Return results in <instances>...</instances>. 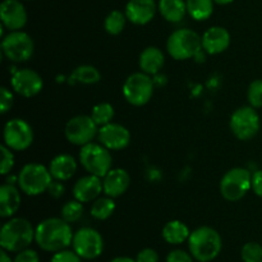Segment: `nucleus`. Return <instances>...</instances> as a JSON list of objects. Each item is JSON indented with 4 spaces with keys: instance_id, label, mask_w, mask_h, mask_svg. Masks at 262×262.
<instances>
[{
    "instance_id": "f257e3e1",
    "label": "nucleus",
    "mask_w": 262,
    "mask_h": 262,
    "mask_svg": "<svg viewBox=\"0 0 262 262\" xmlns=\"http://www.w3.org/2000/svg\"><path fill=\"white\" fill-rule=\"evenodd\" d=\"M74 233L63 217H49L35 228V242L45 252L55 253L72 246Z\"/></svg>"
},
{
    "instance_id": "f03ea898",
    "label": "nucleus",
    "mask_w": 262,
    "mask_h": 262,
    "mask_svg": "<svg viewBox=\"0 0 262 262\" xmlns=\"http://www.w3.org/2000/svg\"><path fill=\"white\" fill-rule=\"evenodd\" d=\"M35 241V228L25 217H12L0 230L2 250L18 253L26 250Z\"/></svg>"
},
{
    "instance_id": "7ed1b4c3",
    "label": "nucleus",
    "mask_w": 262,
    "mask_h": 262,
    "mask_svg": "<svg viewBox=\"0 0 262 262\" xmlns=\"http://www.w3.org/2000/svg\"><path fill=\"white\" fill-rule=\"evenodd\" d=\"M188 250L199 262H211L220 255L223 241L217 230L211 227H200L191 232L188 238Z\"/></svg>"
},
{
    "instance_id": "20e7f679",
    "label": "nucleus",
    "mask_w": 262,
    "mask_h": 262,
    "mask_svg": "<svg viewBox=\"0 0 262 262\" xmlns=\"http://www.w3.org/2000/svg\"><path fill=\"white\" fill-rule=\"evenodd\" d=\"M17 182L20 191L27 196H38L48 192L53 177L49 168L37 163H30L20 169Z\"/></svg>"
},
{
    "instance_id": "39448f33",
    "label": "nucleus",
    "mask_w": 262,
    "mask_h": 262,
    "mask_svg": "<svg viewBox=\"0 0 262 262\" xmlns=\"http://www.w3.org/2000/svg\"><path fill=\"white\" fill-rule=\"evenodd\" d=\"M79 161L89 174L104 178L113 166V158L110 150L101 143L90 142L82 146L79 151Z\"/></svg>"
},
{
    "instance_id": "423d86ee",
    "label": "nucleus",
    "mask_w": 262,
    "mask_h": 262,
    "mask_svg": "<svg viewBox=\"0 0 262 262\" xmlns=\"http://www.w3.org/2000/svg\"><path fill=\"white\" fill-rule=\"evenodd\" d=\"M202 48V40L194 31L189 28L176 30L166 41V50L176 60H187L199 53Z\"/></svg>"
},
{
    "instance_id": "0eeeda50",
    "label": "nucleus",
    "mask_w": 262,
    "mask_h": 262,
    "mask_svg": "<svg viewBox=\"0 0 262 262\" xmlns=\"http://www.w3.org/2000/svg\"><path fill=\"white\" fill-rule=\"evenodd\" d=\"M252 174L245 168H233L220 181V193L227 201L237 202L251 189Z\"/></svg>"
},
{
    "instance_id": "6e6552de",
    "label": "nucleus",
    "mask_w": 262,
    "mask_h": 262,
    "mask_svg": "<svg viewBox=\"0 0 262 262\" xmlns=\"http://www.w3.org/2000/svg\"><path fill=\"white\" fill-rule=\"evenodd\" d=\"M230 130L241 141H250L257 136L261 128L260 115L255 107L242 106L230 117Z\"/></svg>"
},
{
    "instance_id": "1a4fd4ad",
    "label": "nucleus",
    "mask_w": 262,
    "mask_h": 262,
    "mask_svg": "<svg viewBox=\"0 0 262 262\" xmlns=\"http://www.w3.org/2000/svg\"><path fill=\"white\" fill-rule=\"evenodd\" d=\"M35 45L28 33L19 31H10L2 40V51L7 59L13 63L27 61L32 56Z\"/></svg>"
},
{
    "instance_id": "9d476101",
    "label": "nucleus",
    "mask_w": 262,
    "mask_h": 262,
    "mask_svg": "<svg viewBox=\"0 0 262 262\" xmlns=\"http://www.w3.org/2000/svg\"><path fill=\"white\" fill-rule=\"evenodd\" d=\"M72 248L82 260H95L104 252V238L94 228H81L74 233Z\"/></svg>"
},
{
    "instance_id": "9b49d317",
    "label": "nucleus",
    "mask_w": 262,
    "mask_h": 262,
    "mask_svg": "<svg viewBox=\"0 0 262 262\" xmlns=\"http://www.w3.org/2000/svg\"><path fill=\"white\" fill-rule=\"evenodd\" d=\"M154 95V82L143 72L133 73L123 84V96L133 106H143Z\"/></svg>"
},
{
    "instance_id": "f8f14e48",
    "label": "nucleus",
    "mask_w": 262,
    "mask_h": 262,
    "mask_svg": "<svg viewBox=\"0 0 262 262\" xmlns=\"http://www.w3.org/2000/svg\"><path fill=\"white\" fill-rule=\"evenodd\" d=\"M64 133L72 145L82 147L92 142V140L99 135V125L95 123L91 115H77L68 120Z\"/></svg>"
},
{
    "instance_id": "ddd939ff",
    "label": "nucleus",
    "mask_w": 262,
    "mask_h": 262,
    "mask_svg": "<svg viewBox=\"0 0 262 262\" xmlns=\"http://www.w3.org/2000/svg\"><path fill=\"white\" fill-rule=\"evenodd\" d=\"M4 145L13 151H25L32 145L33 130L26 120L14 118L7 122L3 130Z\"/></svg>"
},
{
    "instance_id": "4468645a",
    "label": "nucleus",
    "mask_w": 262,
    "mask_h": 262,
    "mask_svg": "<svg viewBox=\"0 0 262 262\" xmlns=\"http://www.w3.org/2000/svg\"><path fill=\"white\" fill-rule=\"evenodd\" d=\"M10 84L15 94L23 97H33L42 91L43 81L36 71L23 68L13 73Z\"/></svg>"
},
{
    "instance_id": "2eb2a0df",
    "label": "nucleus",
    "mask_w": 262,
    "mask_h": 262,
    "mask_svg": "<svg viewBox=\"0 0 262 262\" xmlns=\"http://www.w3.org/2000/svg\"><path fill=\"white\" fill-rule=\"evenodd\" d=\"M99 141L110 151L124 150L130 142V133L124 125L109 123L99 128Z\"/></svg>"
},
{
    "instance_id": "dca6fc26",
    "label": "nucleus",
    "mask_w": 262,
    "mask_h": 262,
    "mask_svg": "<svg viewBox=\"0 0 262 262\" xmlns=\"http://www.w3.org/2000/svg\"><path fill=\"white\" fill-rule=\"evenodd\" d=\"M0 19L9 31H19L27 23V12L19 0H4L0 5Z\"/></svg>"
},
{
    "instance_id": "f3484780",
    "label": "nucleus",
    "mask_w": 262,
    "mask_h": 262,
    "mask_svg": "<svg viewBox=\"0 0 262 262\" xmlns=\"http://www.w3.org/2000/svg\"><path fill=\"white\" fill-rule=\"evenodd\" d=\"M155 0H129L125 5V17L133 25L143 26L154 19L156 14Z\"/></svg>"
},
{
    "instance_id": "a211bd4d",
    "label": "nucleus",
    "mask_w": 262,
    "mask_h": 262,
    "mask_svg": "<svg viewBox=\"0 0 262 262\" xmlns=\"http://www.w3.org/2000/svg\"><path fill=\"white\" fill-rule=\"evenodd\" d=\"M104 192L102 181L100 177L89 174L86 177H82L81 179L76 182L73 187V196L77 201L86 204V202L95 201L99 199V196Z\"/></svg>"
},
{
    "instance_id": "6ab92c4d",
    "label": "nucleus",
    "mask_w": 262,
    "mask_h": 262,
    "mask_svg": "<svg viewBox=\"0 0 262 262\" xmlns=\"http://www.w3.org/2000/svg\"><path fill=\"white\" fill-rule=\"evenodd\" d=\"M202 49L210 55L222 54L229 48L230 45V33L228 30L220 26H214L209 30L205 31L201 37Z\"/></svg>"
},
{
    "instance_id": "aec40b11",
    "label": "nucleus",
    "mask_w": 262,
    "mask_h": 262,
    "mask_svg": "<svg viewBox=\"0 0 262 262\" xmlns=\"http://www.w3.org/2000/svg\"><path fill=\"white\" fill-rule=\"evenodd\" d=\"M130 184V177L127 170L120 168H113L106 176L102 178L104 193L112 199L122 196L127 192Z\"/></svg>"
},
{
    "instance_id": "412c9836",
    "label": "nucleus",
    "mask_w": 262,
    "mask_h": 262,
    "mask_svg": "<svg viewBox=\"0 0 262 262\" xmlns=\"http://www.w3.org/2000/svg\"><path fill=\"white\" fill-rule=\"evenodd\" d=\"M20 192L13 183H5L0 187V216L12 217L19 210Z\"/></svg>"
},
{
    "instance_id": "4be33fe9",
    "label": "nucleus",
    "mask_w": 262,
    "mask_h": 262,
    "mask_svg": "<svg viewBox=\"0 0 262 262\" xmlns=\"http://www.w3.org/2000/svg\"><path fill=\"white\" fill-rule=\"evenodd\" d=\"M49 170H50L53 179H55V181H69L77 171V161L72 155L60 154L50 161Z\"/></svg>"
},
{
    "instance_id": "5701e85b",
    "label": "nucleus",
    "mask_w": 262,
    "mask_h": 262,
    "mask_svg": "<svg viewBox=\"0 0 262 262\" xmlns=\"http://www.w3.org/2000/svg\"><path fill=\"white\" fill-rule=\"evenodd\" d=\"M138 64H140V68L143 73L148 74V76L158 74L165 64V55L156 46H148L141 53Z\"/></svg>"
},
{
    "instance_id": "b1692460",
    "label": "nucleus",
    "mask_w": 262,
    "mask_h": 262,
    "mask_svg": "<svg viewBox=\"0 0 262 262\" xmlns=\"http://www.w3.org/2000/svg\"><path fill=\"white\" fill-rule=\"evenodd\" d=\"M161 235H163V239L168 245L179 246L186 242V241H188L191 232H189L188 227L183 222L171 220V222H168L164 225Z\"/></svg>"
},
{
    "instance_id": "393cba45",
    "label": "nucleus",
    "mask_w": 262,
    "mask_h": 262,
    "mask_svg": "<svg viewBox=\"0 0 262 262\" xmlns=\"http://www.w3.org/2000/svg\"><path fill=\"white\" fill-rule=\"evenodd\" d=\"M158 9L164 19L171 23L181 22L187 14V4L184 0H159Z\"/></svg>"
},
{
    "instance_id": "a878e982",
    "label": "nucleus",
    "mask_w": 262,
    "mask_h": 262,
    "mask_svg": "<svg viewBox=\"0 0 262 262\" xmlns=\"http://www.w3.org/2000/svg\"><path fill=\"white\" fill-rule=\"evenodd\" d=\"M214 0H186L187 13L194 20H206L214 13Z\"/></svg>"
},
{
    "instance_id": "bb28decb",
    "label": "nucleus",
    "mask_w": 262,
    "mask_h": 262,
    "mask_svg": "<svg viewBox=\"0 0 262 262\" xmlns=\"http://www.w3.org/2000/svg\"><path fill=\"white\" fill-rule=\"evenodd\" d=\"M115 211V202L114 199L106 196V197H100L96 199L92 204L91 210V216L95 217L96 220H106L114 214Z\"/></svg>"
},
{
    "instance_id": "cd10ccee",
    "label": "nucleus",
    "mask_w": 262,
    "mask_h": 262,
    "mask_svg": "<svg viewBox=\"0 0 262 262\" xmlns=\"http://www.w3.org/2000/svg\"><path fill=\"white\" fill-rule=\"evenodd\" d=\"M71 79L83 84H94L101 79L99 69L92 66H79L72 73Z\"/></svg>"
},
{
    "instance_id": "c85d7f7f",
    "label": "nucleus",
    "mask_w": 262,
    "mask_h": 262,
    "mask_svg": "<svg viewBox=\"0 0 262 262\" xmlns=\"http://www.w3.org/2000/svg\"><path fill=\"white\" fill-rule=\"evenodd\" d=\"M125 13L120 12V10H113L106 15L104 20V28L109 35L117 36L123 32L125 27Z\"/></svg>"
},
{
    "instance_id": "c756f323",
    "label": "nucleus",
    "mask_w": 262,
    "mask_h": 262,
    "mask_svg": "<svg viewBox=\"0 0 262 262\" xmlns=\"http://www.w3.org/2000/svg\"><path fill=\"white\" fill-rule=\"evenodd\" d=\"M91 117L99 127L112 123L114 118V107L109 102H100L96 104L91 110Z\"/></svg>"
},
{
    "instance_id": "7c9ffc66",
    "label": "nucleus",
    "mask_w": 262,
    "mask_h": 262,
    "mask_svg": "<svg viewBox=\"0 0 262 262\" xmlns=\"http://www.w3.org/2000/svg\"><path fill=\"white\" fill-rule=\"evenodd\" d=\"M61 217L66 220L67 223L72 224V223H77L83 215V206L82 202L77 201L76 199L73 201H68L63 205L60 211Z\"/></svg>"
},
{
    "instance_id": "2f4dec72",
    "label": "nucleus",
    "mask_w": 262,
    "mask_h": 262,
    "mask_svg": "<svg viewBox=\"0 0 262 262\" xmlns=\"http://www.w3.org/2000/svg\"><path fill=\"white\" fill-rule=\"evenodd\" d=\"M243 262H262V246L257 242H248L241 250Z\"/></svg>"
},
{
    "instance_id": "473e14b6",
    "label": "nucleus",
    "mask_w": 262,
    "mask_h": 262,
    "mask_svg": "<svg viewBox=\"0 0 262 262\" xmlns=\"http://www.w3.org/2000/svg\"><path fill=\"white\" fill-rule=\"evenodd\" d=\"M247 99L251 106L255 109L262 107V79H255L251 82L247 90Z\"/></svg>"
},
{
    "instance_id": "72a5a7b5",
    "label": "nucleus",
    "mask_w": 262,
    "mask_h": 262,
    "mask_svg": "<svg viewBox=\"0 0 262 262\" xmlns=\"http://www.w3.org/2000/svg\"><path fill=\"white\" fill-rule=\"evenodd\" d=\"M0 151H2V166H0V173L3 176H7L12 171L13 166H14V155L9 147L5 145L0 146Z\"/></svg>"
},
{
    "instance_id": "f704fd0d",
    "label": "nucleus",
    "mask_w": 262,
    "mask_h": 262,
    "mask_svg": "<svg viewBox=\"0 0 262 262\" xmlns=\"http://www.w3.org/2000/svg\"><path fill=\"white\" fill-rule=\"evenodd\" d=\"M50 262H82V258L73 250H63L54 253Z\"/></svg>"
},
{
    "instance_id": "c9c22d12",
    "label": "nucleus",
    "mask_w": 262,
    "mask_h": 262,
    "mask_svg": "<svg viewBox=\"0 0 262 262\" xmlns=\"http://www.w3.org/2000/svg\"><path fill=\"white\" fill-rule=\"evenodd\" d=\"M13 102H14V97L12 92L7 87H2L0 89V113L5 114L9 112L13 106Z\"/></svg>"
},
{
    "instance_id": "e433bc0d",
    "label": "nucleus",
    "mask_w": 262,
    "mask_h": 262,
    "mask_svg": "<svg viewBox=\"0 0 262 262\" xmlns=\"http://www.w3.org/2000/svg\"><path fill=\"white\" fill-rule=\"evenodd\" d=\"M193 260L191 252L184 250H173L166 256V262H193Z\"/></svg>"
},
{
    "instance_id": "4c0bfd02",
    "label": "nucleus",
    "mask_w": 262,
    "mask_h": 262,
    "mask_svg": "<svg viewBox=\"0 0 262 262\" xmlns=\"http://www.w3.org/2000/svg\"><path fill=\"white\" fill-rule=\"evenodd\" d=\"M13 262H40V256L35 250L26 248V250L20 251L15 255Z\"/></svg>"
},
{
    "instance_id": "58836bf2",
    "label": "nucleus",
    "mask_w": 262,
    "mask_h": 262,
    "mask_svg": "<svg viewBox=\"0 0 262 262\" xmlns=\"http://www.w3.org/2000/svg\"><path fill=\"white\" fill-rule=\"evenodd\" d=\"M137 262H159V253L154 248H143L136 256Z\"/></svg>"
},
{
    "instance_id": "ea45409f",
    "label": "nucleus",
    "mask_w": 262,
    "mask_h": 262,
    "mask_svg": "<svg viewBox=\"0 0 262 262\" xmlns=\"http://www.w3.org/2000/svg\"><path fill=\"white\" fill-rule=\"evenodd\" d=\"M64 191H66V188L63 186V182L55 181V179H53V182H51L48 188V193L54 199H59V197L63 196Z\"/></svg>"
},
{
    "instance_id": "a19ab883",
    "label": "nucleus",
    "mask_w": 262,
    "mask_h": 262,
    "mask_svg": "<svg viewBox=\"0 0 262 262\" xmlns=\"http://www.w3.org/2000/svg\"><path fill=\"white\" fill-rule=\"evenodd\" d=\"M251 189L262 199V170H257L252 174Z\"/></svg>"
},
{
    "instance_id": "79ce46f5",
    "label": "nucleus",
    "mask_w": 262,
    "mask_h": 262,
    "mask_svg": "<svg viewBox=\"0 0 262 262\" xmlns=\"http://www.w3.org/2000/svg\"><path fill=\"white\" fill-rule=\"evenodd\" d=\"M110 262H137V261H136V258L128 257V256H118V257L113 258Z\"/></svg>"
},
{
    "instance_id": "37998d69",
    "label": "nucleus",
    "mask_w": 262,
    "mask_h": 262,
    "mask_svg": "<svg viewBox=\"0 0 262 262\" xmlns=\"http://www.w3.org/2000/svg\"><path fill=\"white\" fill-rule=\"evenodd\" d=\"M9 252L2 250V253H0V262H13V258H10V256L8 255Z\"/></svg>"
},
{
    "instance_id": "c03bdc74",
    "label": "nucleus",
    "mask_w": 262,
    "mask_h": 262,
    "mask_svg": "<svg viewBox=\"0 0 262 262\" xmlns=\"http://www.w3.org/2000/svg\"><path fill=\"white\" fill-rule=\"evenodd\" d=\"M215 4H219V5H228L230 3H233V0H214Z\"/></svg>"
}]
</instances>
